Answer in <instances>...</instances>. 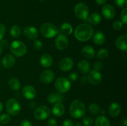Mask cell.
Listing matches in <instances>:
<instances>
[{
    "mask_svg": "<svg viewBox=\"0 0 127 126\" xmlns=\"http://www.w3.org/2000/svg\"><path fill=\"white\" fill-rule=\"evenodd\" d=\"M94 34L93 28L89 24L82 23L79 25L74 30V37L80 42L89 40Z\"/></svg>",
    "mask_w": 127,
    "mask_h": 126,
    "instance_id": "cell-1",
    "label": "cell"
},
{
    "mask_svg": "<svg viewBox=\"0 0 127 126\" xmlns=\"http://www.w3.org/2000/svg\"><path fill=\"white\" fill-rule=\"evenodd\" d=\"M78 67L79 70L83 74H86L89 73L91 70V65L89 62L86 60H81L78 63Z\"/></svg>",
    "mask_w": 127,
    "mask_h": 126,
    "instance_id": "cell-23",
    "label": "cell"
},
{
    "mask_svg": "<svg viewBox=\"0 0 127 126\" xmlns=\"http://www.w3.org/2000/svg\"><path fill=\"white\" fill-rule=\"evenodd\" d=\"M55 78V74L51 70H45L40 75V80L43 84H50Z\"/></svg>",
    "mask_w": 127,
    "mask_h": 126,
    "instance_id": "cell-11",
    "label": "cell"
},
{
    "mask_svg": "<svg viewBox=\"0 0 127 126\" xmlns=\"http://www.w3.org/2000/svg\"><path fill=\"white\" fill-rule=\"evenodd\" d=\"M112 27L113 28H114V29L115 30H121L122 28L123 23L121 21H115V22H114V23H113Z\"/></svg>",
    "mask_w": 127,
    "mask_h": 126,
    "instance_id": "cell-37",
    "label": "cell"
},
{
    "mask_svg": "<svg viewBox=\"0 0 127 126\" xmlns=\"http://www.w3.org/2000/svg\"><path fill=\"white\" fill-rule=\"evenodd\" d=\"M78 78V74L76 72H72L69 75V79L71 81H76Z\"/></svg>",
    "mask_w": 127,
    "mask_h": 126,
    "instance_id": "cell-41",
    "label": "cell"
},
{
    "mask_svg": "<svg viewBox=\"0 0 127 126\" xmlns=\"http://www.w3.org/2000/svg\"><path fill=\"white\" fill-rule=\"evenodd\" d=\"M8 86L11 90L17 91V90H19L21 85L18 79H16V78H11L8 81Z\"/></svg>",
    "mask_w": 127,
    "mask_h": 126,
    "instance_id": "cell-27",
    "label": "cell"
},
{
    "mask_svg": "<svg viewBox=\"0 0 127 126\" xmlns=\"http://www.w3.org/2000/svg\"><path fill=\"white\" fill-rule=\"evenodd\" d=\"M87 21L92 25H97L101 22V16L97 12H94L88 16Z\"/></svg>",
    "mask_w": 127,
    "mask_h": 126,
    "instance_id": "cell-25",
    "label": "cell"
},
{
    "mask_svg": "<svg viewBox=\"0 0 127 126\" xmlns=\"http://www.w3.org/2000/svg\"><path fill=\"white\" fill-rule=\"evenodd\" d=\"M88 82L91 84L94 85H97L100 83L102 80V75L99 71L95 70L89 71L88 75Z\"/></svg>",
    "mask_w": 127,
    "mask_h": 126,
    "instance_id": "cell-10",
    "label": "cell"
},
{
    "mask_svg": "<svg viewBox=\"0 0 127 126\" xmlns=\"http://www.w3.org/2000/svg\"><path fill=\"white\" fill-rule=\"evenodd\" d=\"M63 126H74V123L71 119H66L63 122Z\"/></svg>",
    "mask_w": 127,
    "mask_h": 126,
    "instance_id": "cell-42",
    "label": "cell"
},
{
    "mask_svg": "<svg viewBox=\"0 0 127 126\" xmlns=\"http://www.w3.org/2000/svg\"><path fill=\"white\" fill-rule=\"evenodd\" d=\"M74 14L76 16L81 20L87 21L89 16V7L84 2H79L74 7Z\"/></svg>",
    "mask_w": 127,
    "mask_h": 126,
    "instance_id": "cell-5",
    "label": "cell"
},
{
    "mask_svg": "<svg viewBox=\"0 0 127 126\" xmlns=\"http://www.w3.org/2000/svg\"><path fill=\"white\" fill-rule=\"evenodd\" d=\"M11 117L7 114H2L0 116V122L3 125H6L9 123Z\"/></svg>",
    "mask_w": 127,
    "mask_h": 126,
    "instance_id": "cell-32",
    "label": "cell"
},
{
    "mask_svg": "<svg viewBox=\"0 0 127 126\" xmlns=\"http://www.w3.org/2000/svg\"><path fill=\"white\" fill-rule=\"evenodd\" d=\"M40 32L42 35L47 38H51L55 37L58 34V28L53 23L47 22L41 26Z\"/></svg>",
    "mask_w": 127,
    "mask_h": 126,
    "instance_id": "cell-4",
    "label": "cell"
},
{
    "mask_svg": "<svg viewBox=\"0 0 127 126\" xmlns=\"http://www.w3.org/2000/svg\"><path fill=\"white\" fill-rule=\"evenodd\" d=\"M42 46H43V44L41 41L38 40H35L33 41V47L36 50H40L42 48Z\"/></svg>",
    "mask_w": 127,
    "mask_h": 126,
    "instance_id": "cell-38",
    "label": "cell"
},
{
    "mask_svg": "<svg viewBox=\"0 0 127 126\" xmlns=\"http://www.w3.org/2000/svg\"><path fill=\"white\" fill-rule=\"evenodd\" d=\"M40 63L42 66L44 67H49L53 64V58L49 54L45 53L42 55L40 59Z\"/></svg>",
    "mask_w": 127,
    "mask_h": 126,
    "instance_id": "cell-21",
    "label": "cell"
},
{
    "mask_svg": "<svg viewBox=\"0 0 127 126\" xmlns=\"http://www.w3.org/2000/svg\"><path fill=\"white\" fill-rule=\"evenodd\" d=\"M47 126H57V121L53 118H50L47 121Z\"/></svg>",
    "mask_w": 127,
    "mask_h": 126,
    "instance_id": "cell-40",
    "label": "cell"
},
{
    "mask_svg": "<svg viewBox=\"0 0 127 126\" xmlns=\"http://www.w3.org/2000/svg\"><path fill=\"white\" fill-rule=\"evenodd\" d=\"M16 59L11 54H6L2 59V65L6 69H11L14 65Z\"/></svg>",
    "mask_w": 127,
    "mask_h": 126,
    "instance_id": "cell-17",
    "label": "cell"
},
{
    "mask_svg": "<svg viewBox=\"0 0 127 126\" xmlns=\"http://www.w3.org/2000/svg\"><path fill=\"white\" fill-rule=\"evenodd\" d=\"M2 44L0 43V55H1V54L2 53Z\"/></svg>",
    "mask_w": 127,
    "mask_h": 126,
    "instance_id": "cell-50",
    "label": "cell"
},
{
    "mask_svg": "<svg viewBox=\"0 0 127 126\" xmlns=\"http://www.w3.org/2000/svg\"><path fill=\"white\" fill-rule=\"evenodd\" d=\"M114 2L119 7H125L127 5V0H114Z\"/></svg>",
    "mask_w": 127,
    "mask_h": 126,
    "instance_id": "cell-35",
    "label": "cell"
},
{
    "mask_svg": "<svg viewBox=\"0 0 127 126\" xmlns=\"http://www.w3.org/2000/svg\"><path fill=\"white\" fill-rule=\"evenodd\" d=\"M74 65V63L71 58L66 57L63 58L59 63V68L63 72H68L70 70Z\"/></svg>",
    "mask_w": 127,
    "mask_h": 126,
    "instance_id": "cell-12",
    "label": "cell"
},
{
    "mask_svg": "<svg viewBox=\"0 0 127 126\" xmlns=\"http://www.w3.org/2000/svg\"><path fill=\"white\" fill-rule=\"evenodd\" d=\"M61 31L65 35H69L73 32V27L68 22H64L61 25Z\"/></svg>",
    "mask_w": 127,
    "mask_h": 126,
    "instance_id": "cell-28",
    "label": "cell"
},
{
    "mask_svg": "<svg viewBox=\"0 0 127 126\" xmlns=\"http://www.w3.org/2000/svg\"><path fill=\"white\" fill-rule=\"evenodd\" d=\"M22 93L24 97L27 100H32L37 95V91L35 88L31 85H26L22 90Z\"/></svg>",
    "mask_w": 127,
    "mask_h": 126,
    "instance_id": "cell-13",
    "label": "cell"
},
{
    "mask_svg": "<svg viewBox=\"0 0 127 126\" xmlns=\"http://www.w3.org/2000/svg\"><path fill=\"white\" fill-rule=\"evenodd\" d=\"M82 54L83 56L88 59H92L95 55V50L93 46L90 45H86L82 49Z\"/></svg>",
    "mask_w": 127,
    "mask_h": 126,
    "instance_id": "cell-22",
    "label": "cell"
},
{
    "mask_svg": "<svg viewBox=\"0 0 127 126\" xmlns=\"http://www.w3.org/2000/svg\"><path fill=\"white\" fill-rule=\"evenodd\" d=\"M68 39L64 35H58L55 41L56 48L59 50H64L68 46Z\"/></svg>",
    "mask_w": 127,
    "mask_h": 126,
    "instance_id": "cell-9",
    "label": "cell"
},
{
    "mask_svg": "<svg viewBox=\"0 0 127 126\" xmlns=\"http://www.w3.org/2000/svg\"><path fill=\"white\" fill-rule=\"evenodd\" d=\"M100 112L101 113L102 116H104V115L105 114V111L104 109H102V110H101V111H100Z\"/></svg>",
    "mask_w": 127,
    "mask_h": 126,
    "instance_id": "cell-49",
    "label": "cell"
},
{
    "mask_svg": "<svg viewBox=\"0 0 127 126\" xmlns=\"http://www.w3.org/2000/svg\"><path fill=\"white\" fill-rule=\"evenodd\" d=\"M64 112H65V107L64 105L61 103L55 104L52 108V112L56 117H61L64 114Z\"/></svg>",
    "mask_w": 127,
    "mask_h": 126,
    "instance_id": "cell-20",
    "label": "cell"
},
{
    "mask_svg": "<svg viewBox=\"0 0 127 126\" xmlns=\"http://www.w3.org/2000/svg\"><path fill=\"white\" fill-rule=\"evenodd\" d=\"M95 126H110V121L105 116H98L95 120Z\"/></svg>",
    "mask_w": 127,
    "mask_h": 126,
    "instance_id": "cell-26",
    "label": "cell"
},
{
    "mask_svg": "<svg viewBox=\"0 0 127 126\" xmlns=\"http://www.w3.org/2000/svg\"><path fill=\"white\" fill-rule=\"evenodd\" d=\"M0 67H1V65H0Z\"/></svg>",
    "mask_w": 127,
    "mask_h": 126,
    "instance_id": "cell-54",
    "label": "cell"
},
{
    "mask_svg": "<svg viewBox=\"0 0 127 126\" xmlns=\"http://www.w3.org/2000/svg\"><path fill=\"white\" fill-rule=\"evenodd\" d=\"M121 111V107L117 103H112L109 107V114L111 117H115L118 116Z\"/></svg>",
    "mask_w": 127,
    "mask_h": 126,
    "instance_id": "cell-19",
    "label": "cell"
},
{
    "mask_svg": "<svg viewBox=\"0 0 127 126\" xmlns=\"http://www.w3.org/2000/svg\"><path fill=\"white\" fill-rule=\"evenodd\" d=\"M6 107L8 114L13 116L18 114L21 109V105L19 101L14 98L7 100L6 103Z\"/></svg>",
    "mask_w": 127,
    "mask_h": 126,
    "instance_id": "cell-7",
    "label": "cell"
},
{
    "mask_svg": "<svg viewBox=\"0 0 127 126\" xmlns=\"http://www.w3.org/2000/svg\"><path fill=\"white\" fill-rule=\"evenodd\" d=\"M75 126H82V124L81 123H80V122H77V123L75 124Z\"/></svg>",
    "mask_w": 127,
    "mask_h": 126,
    "instance_id": "cell-51",
    "label": "cell"
},
{
    "mask_svg": "<svg viewBox=\"0 0 127 126\" xmlns=\"http://www.w3.org/2000/svg\"><path fill=\"white\" fill-rule=\"evenodd\" d=\"M29 106L31 109H34L36 107V103L35 101H31L29 104Z\"/></svg>",
    "mask_w": 127,
    "mask_h": 126,
    "instance_id": "cell-45",
    "label": "cell"
},
{
    "mask_svg": "<svg viewBox=\"0 0 127 126\" xmlns=\"http://www.w3.org/2000/svg\"><path fill=\"white\" fill-rule=\"evenodd\" d=\"M102 14L107 20H112L115 15V10L114 6L110 4H106L102 9Z\"/></svg>",
    "mask_w": 127,
    "mask_h": 126,
    "instance_id": "cell-14",
    "label": "cell"
},
{
    "mask_svg": "<svg viewBox=\"0 0 127 126\" xmlns=\"http://www.w3.org/2000/svg\"><path fill=\"white\" fill-rule=\"evenodd\" d=\"M120 18H121L122 22L124 24H127V8L125 7L124 9L122 10L121 12V15H120Z\"/></svg>",
    "mask_w": 127,
    "mask_h": 126,
    "instance_id": "cell-34",
    "label": "cell"
},
{
    "mask_svg": "<svg viewBox=\"0 0 127 126\" xmlns=\"http://www.w3.org/2000/svg\"><path fill=\"white\" fill-rule=\"evenodd\" d=\"M95 1L99 5H103L106 2L107 0H95Z\"/></svg>",
    "mask_w": 127,
    "mask_h": 126,
    "instance_id": "cell-46",
    "label": "cell"
},
{
    "mask_svg": "<svg viewBox=\"0 0 127 126\" xmlns=\"http://www.w3.org/2000/svg\"><path fill=\"white\" fill-rule=\"evenodd\" d=\"M115 45L120 50L126 51L127 50V36L120 35L115 40Z\"/></svg>",
    "mask_w": 127,
    "mask_h": 126,
    "instance_id": "cell-16",
    "label": "cell"
},
{
    "mask_svg": "<svg viewBox=\"0 0 127 126\" xmlns=\"http://www.w3.org/2000/svg\"><path fill=\"white\" fill-rule=\"evenodd\" d=\"M0 126H1V125H0Z\"/></svg>",
    "mask_w": 127,
    "mask_h": 126,
    "instance_id": "cell-53",
    "label": "cell"
},
{
    "mask_svg": "<svg viewBox=\"0 0 127 126\" xmlns=\"http://www.w3.org/2000/svg\"><path fill=\"white\" fill-rule=\"evenodd\" d=\"M20 126H32V123L31 122H30L27 119L23 120L22 122H21V124H20Z\"/></svg>",
    "mask_w": 127,
    "mask_h": 126,
    "instance_id": "cell-43",
    "label": "cell"
},
{
    "mask_svg": "<svg viewBox=\"0 0 127 126\" xmlns=\"http://www.w3.org/2000/svg\"><path fill=\"white\" fill-rule=\"evenodd\" d=\"M94 69L96 71H100L104 68V64L101 61H97L94 64Z\"/></svg>",
    "mask_w": 127,
    "mask_h": 126,
    "instance_id": "cell-36",
    "label": "cell"
},
{
    "mask_svg": "<svg viewBox=\"0 0 127 126\" xmlns=\"http://www.w3.org/2000/svg\"><path fill=\"white\" fill-rule=\"evenodd\" d=\"M21 33V30L20 27L18 25H15L12 26L10 28V34L14 38H17L20 36Z\"/></svg>",
    "mask_w": 127,
    "mask_h": 126,
    "instance_id": "cell-29",
    "label": "cell"
},
{
    "mask_svg": "<svg viewBox=\"0 0 127 126\" xmlns=\"http://www.w3.org/2000/svg\"><path fill=\"white\" fill-rule=\"evenodd\" d=\"M89 112L93 115H97L100 113V106L95 103H91L88 107Z\"/></svg>",
    "mask_w": 127,
    "mask_h": 126,
    "instance_id": "cell-30",
    "label": "cell"
},
{
    "mask_svg": "<svg viewBox=\"0 0 127 126\" xmlns=\"http://www.w3.org/2000/svg\"><path fill=\"white\" fill-rule=\"evenodd\" d=\"M69 113L74 119H81L86 113V106L84 103L79 100H75L69 106Z\"/></svg>",
    "mask_w": 127,
    "mask_h": 126,
    "instance_id": "cell-2",
    "label": "cell"
},
{
    "mask_svg": "<svg viewBox=\"0 0 127 126\" xmlns=\"http://www.w3.org/2000/svg\"><path fill=\"white\" fill-rule=\"evenodd\" d=\"M127 126V119L126 117L121 122V126Z\"/></svg>",
    "mask_w": 127,
    "mask_h": 126,
    "instance_id": "cell-47",
    "label": "cell"
},
{
    "mask_svg": "<svg viewBox=\"0 0 127 126\" xmlns=\"http://www.w3.org/2000/svg\"><path fill=\"white\" fill-rule=\"evenodd\" d=\"M105 40V35L100 31H96L93 35V42L95 44L100 45L104 43Z\"/></svg>",
    "mask_w": 127,
    "mask_h": 126,
    "instance_id": "cell-24",
    "label": "cell"
},
{
    "mask_svg": "<svg viewBox=\"0 0 127 126\" xmlns=\"http://www.w3.org/2000/svg\"><path fill=\"white\" fill-rule=\"evenodd\" d=\"M55 86L57 91L61 93H66L70 90L71 83L68 79L64 77H58L55 83Z\"/></svg>",
    "mask_w": 127,
    "mask_h": 126,
    "instance_id": "cell-6",
    "label": "cell"
},
{
    "mask_svg": "<svg viewBox=\"0 0 127 126\" xmlns=\"http://www.w3.org/2000/svg\"><path fill=\"white\" fill-rule=\"evenodd\" d=\"M109 56V51L107 49L102 48L98 51L97 53V57L100 59H104L107 58Z\"/></svg>",
    "mask_w": 127,
    "mask_h": 126,
    "instance_id": "cell-31",
    "label": "cell"
},
{
    "mask_svg": "<svg viewBox=\"0 0 127 126\" xmlns=\"http://www.w3.org/2000/svg\"><path fill=\"white\" fill-rule=\"evenodd\" d=\"M40 1V2H45V1H46V0H39Z\"/></svg>",
    "mask_w": 127,
    "mask_h": 126,
    "instance_id": "cell-52",
    "label": "cell"
},
{
    "mask_svg": "<svg viewBox=\"0 0 127 126\" xmlns=\"http://www.w3.org/2000/svg\"><path fill=\"white\" fill-rule=\"evenodd\" d=\"M10 51L13 55L17 57H21L26 54L27 47L24 42L20 40H14L10 45Z\"/></svg>",
    "mask_w": 127,
    "mask_h": 126,
    "instance_id": "cell-3",
    "label": "cell"
},
{
    "mask_svg": "<svg viewBox=\"0 0 127 126\" xmlns=\"http://www.w3.org/2000/svg\"><path fill=\"white\" fill-rule=\"evenodd\" d=\"M64 98L60 93L53 92L51 93L47 96V100L50 104H56L58 103H61L63 100Z\"/></svg>",
    "mask_w": 127,
    "mask_h": 126,
    "instance_id": "cell-18",
    "label": "cell"
},
{
    "mask_svg": "<svg viewBox=\"0 0 127 126\" xmlns=\"http://www.w3.org/2000/svg\"><path fill=\"white\" fill-rule=\"evenodd\" d=\"M80 81L82 85H86V84H87V82H88L87 76H86V75H83V76H82L81 78Z\"/></svg>",
    "mask_w": 127,
    "mask_h": 126,
    "instance_id": "cell-44",
    "label": "cell"
},
{
    "mask_svg": "<svg viewBox=\"0 0 127 126\" xmlns=\"http://www.w3.org/2000/svg\"><path fill=\"white\" fill-rule=\"evenodd\" d=\"M24 35L29 40H35L38 36V32L37 28L32 26H27L23 31Z\"/></svg>",
    "mask_w": 127,
    "mask_h": 126,
    "instance_id": "cell-15",
    "label": "cell"
},
{
    "mask_svg": "<svg viewBox=\"0 0 127 126\" xmlns=\"http://www.w3.org/2000/svg\"><path fill=\"white\" fill-rule=\"evenodd\" d=\"M50 112V109L49 107L45 105H41L36 108L33 115L36 119L38 121H43L49 117Z\"/></svg>",
    "mask_w": 127,
    "mask_h": 126,
    "instance_id": "cell-8",
    "label": "cell"
},
{
    "mask_svg": "<svg viewBox=\"0 0 127 126\" xmlns=\"http://www.w3.org/2000/svg\"><path fill=\"white\" fill-rule=\"evenodd\" d=\"M2 109H3V105H2V103L0 101V113H1V111H2Z\"/></svg>",
    "mask_w": 127,
    "mask_h": 126,
    "instance_id": "cell-48",
    "label": "cell"
},
{
    "mask_svg": "<svg viewBox=\"0 0 127 126\" xmlns=\"http://www.w3.org/2000/svg\"><path fill=\"white\" fill-rule=\"evenodd\" d=\"M83 123L85 126H91L94 123V119L90 116H86L83 117Z\"/></svg>",
    "mask_w": 127,
    "mask_h": 126,
    "instance_id": "cell-33",
    "label": "cell"
},
{
    "mask_svg": "<svg viewBox=\"0 0 127 126\" xmlns=\"http://www.w3.org/2000/svg\"><path fill=\"white\" fill-rule=\"evenodd\" d=\"M6 28L4 25L0 23V40H2V39L3 38L4 36L6 33Z\"/></svg>",
    "mask_w": 127,
    "mask_h": 126,
    "instance_id": "cell-39",
    "label": "cell"
}]
</instances>
